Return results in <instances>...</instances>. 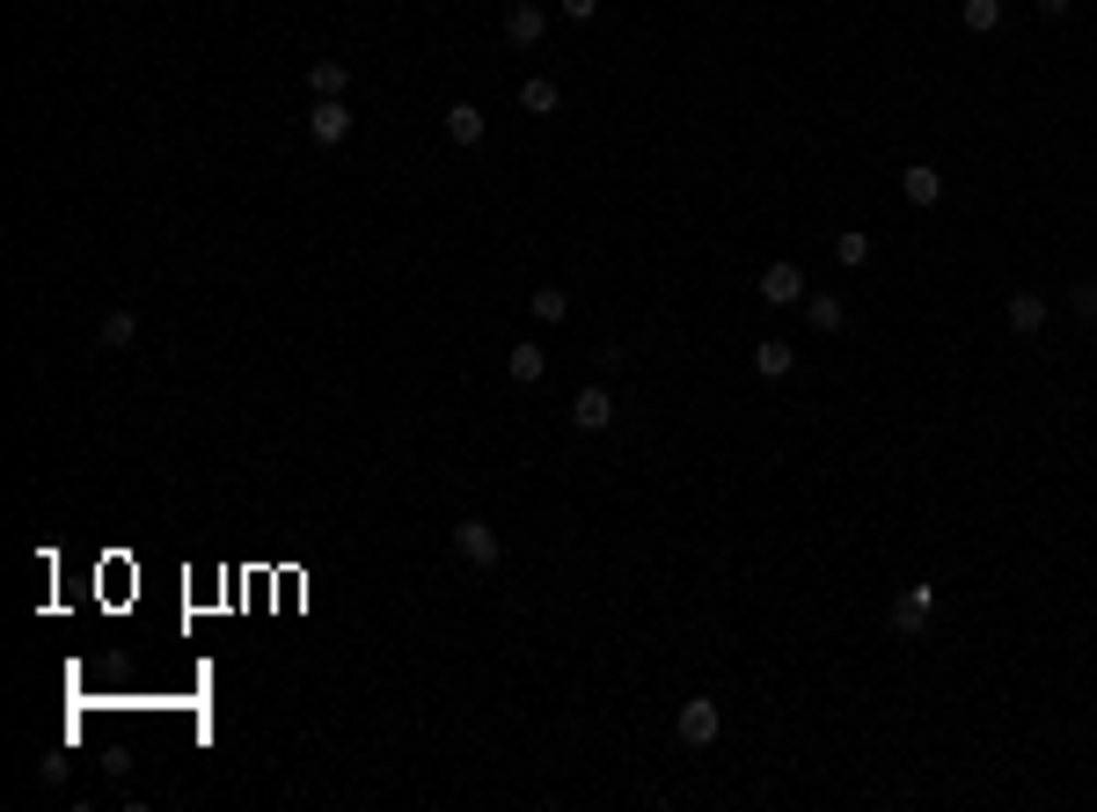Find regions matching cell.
I'll use <instances>...</instances> for the list:
<instances>
[{
  "instance_id": "1",
  "label": "cell",
  "mask_w": 1097,
  "mask_h": 812,
  "mask_svg": "<svg viewBox=\"0 0 1097 812\" xmlns=\"http://www.w3.org/2000/svg\"><path fill=\"white\" fill-rule=\"evenodd\" d=\"M454 549H462L468 571H498V557H505V541H498L490 520H454Z\"/></svg>"
},
{
  "instance_id": "2",
  "label": "cell",
  "mask_w": 1097,
  "mask_h": 812,
  "mask_svg": "<svg viewBox=\"0 0 1097 812\" xmlns=\"http://www.w3.org/2000/svg\"><path fill=\"white\" fill-rule=\"evenodd\" d=\"M673 732H681V747H717V732H725V710H717L710 695H688L681 717H673Z\"/></svg>"
},
{
  "instance_id": "3",
  "label": "cell",
  "mask_w": 1097,
  "mask_h": 812,
  "mask_svg": "<svg viewBox=\"0 0 1097 812\" xmlns=\"http://www.w3.org/2000/svg\"><path fill=\"white\" fill-rule=\"evenodd\" d=\"M804 294H812V286H804V271L790 264V256H776V264L761 271V300H768V308H804Z\"/></svg>"
},
{
  "instance_id": "4",
  "label": "cell",
  "mask_w": 1097,
  "mask_h": 812,
  "mask_svg": "<svg viewBox=\"0 0 1097 812\" xmlns=\"http://www.w3.org/2000/svg\"><path fill=\"white\" fill-rule=\"evenodd\" d=\"M308 140H315V147H344V140H351V110H344V96H315V110H308Z\"/></svg>"
},
{
  "instance_id": "5",
  "label": "cell",
  "mask_w": 1097,
  "mask_h": 812,
  "mask_svg": "<svg viewBox=\"0 0 1097 812\" xmlns=\"http://www.w3.org/2000/svg\"><path fill=\"white\" fill-rule=\"evenodd\" d=\"M929 616H937V586H901V600H893V630H901V637H922Z\"/></svg>"
},
{
  "instance_id": "6",
  "label": "cell",
  "mask_w": 1097,
  "mask_h": 812,
  "mask_svg": "<svg viewBox=\"0 0 1097 812\" xmlns=\"http://www.w3.org/2000/svg\"><path fill=\"white\" fill-rule=\"evenodd\" d=\"M541 29H549V15H541L535 0H512V8H505V45L512 51H535Z\"/></svg>"
},
{
  "instance_id": "7",
  "label": "cell",
  "mask_w": 1097,
  "mask_h": 812,
  "mask_svg": "<svg viewBox=\"0 0 1097 812\" xmlns=\"http://www.w3.org/2000/svg\"><path fill=\"white\" fill-rule=\"evenodd\" d=\"M571 425H579V432H608V425H615V395L600 389V381L579 389V395H571Z\"/></svg>"
},
{
  "instance_id": "8",
  "label": "cell",
  "mask_w": 1097,
  "mask_h": 812,
  "mask_svg": "<svg viewBox=\"0 0 1097 812\" xmlns=\"http://www.w3.org/2000/svg\"><path fill=\"white\" fill-rule=\"evenodd\" d=\"M901 198L915 205V213H929L937 198H944V169H929V162H915V169H901Z\"/></svg>"
},
{
  "instance_id": "9",
  "label": "cell",
  "mask_w": 1097,
  "mask_h": 812,
  "mask_svg": "<svg viewBox=\"0 0 1097 812\" xmlns=\"http://www.w3.org/2000/svg\"><path fill=\"white\" fill-rule=\"evenodd\" d=\"M804 322H812L820 337H842V330H849V308H842V294H804Z\"/></svg>"
},
{
  "instance_id": "10",
  "label": "cell",
  "mask_w": 1097,
  "mask_h": 812,
  "mask_svg": "<svg viewBox=\"0 0 1097 812\" xmlns=\"http://www.w3.org/2000/svg\"><path fill=\"white\" fill-rule=\"evenodd\" d=\"M1002 322H1010L1017 337H1039V330H1047V294H1010Z\"/></svg>"
},
{
  "instance_id": "11",
  "label": "cell",
  "mask_w": 1097,
  "mask_h": 812,
  "mask_svg": "<svg viewBox=\"0 0 1097 812\" xmlns=\"http://www.w3.org/2000/svg\"><path fill=\"white\" fill-rule=\"evenodd\" d=\"M790 367H798V345H790V337H761V345H754V373H761V381H783Z\"/></svg>"
},
{
  "instance_id": "12",
  "label": "cell",
  "mask_w": 1097,
  "mask_h": 812,
  "mask_svg": "<svg viewBox=\"0 0 1097 812\" xmlns=\"http://www.w3.org/2000/svg\"><path fill=\"white\" fill-rule=\"evenodd\" d=\"M132 337H140V322H132V308H103V315H96V345H103V351H124Z\"/></svg>"
},
{
  "instance_id": "13",
  "label": "cell",
  "mask_w": 1097,
  "mask_h": 812,
  "mask_svg": "<svg viewBox=\"0 0 1097 812\" xmlns=\"http://www.w3.org/2000/svg\"><path fill=\"white\" fill-rule=\"evenodd\" d=\"M446 140H454V147H476V140H484V110H476V103H446Z\"/></svg>"
},
{
  "instance_id": "14",
  "label": "cell",
  "mask_w": 1097,
  "mask_h": 812,
  "mask_svg": "<svg viewBox=\"0 0 1097 812\" xmlns=\"http://www.w3.org/2000/svg\"><path fill=\"white\" fill-rule=\"evenodd\" d=\"M557 103H563V88L549 74H535L527 88H520V110H527V118H557Z\"/></svg>"
},
{
  "instance_id": "15",
  "label": "cell",
  "mask_w": 1097,
  "mask_h": 812,
  "mask_svg": "<svg viewBox=\"0 0 1097 812\" xmlns=\"http://www.w3.org/2000/svg\"><path fill=\"white\" fill-rule=\"evenodd\" d=\"M541 373H549V351L541 345H512V389H535Z\"/></svg>"
},
{
  "instance_id": "16",
  "label": "cell",
  "mask_w": 1097,
  "mask_h": 812,
  "mask_svg": "<svg viewBox=\"0 0 1097 812\" xmlns=\"http://www.w3.org/2000/svg\"><path fill=\"white\" fill-rule=\"evenodd\" d=\"M308 88H315V96H344V88H351V67H344V59H315V67H308Z\"/></svg>"
},
{
  "instance_id": "17",
  "label": "cell",
  "mask_w": 1097,
  "mask_h": 812,
  "mask_svg": "<svg viewBox=\"0 0 1097 812\" xmlns=\"http://www.w3.org/2000/svg\"><path fill=\"white\" fill-rule=\"evenodd\" d=\"M834 264L863 271V264H871V235H856V227H849V235H834Z\"/></svg>"
},
{
  "instance_id": "18",
  "label": "cell",
  "mask_w": 1097,
  "mask_h": 812,
  "mask_svg": "<svg viewBox=\"0 0 1097 812\" xmlns=\"http://www.w3.org/2000/svg\"><path fill=\"white\" fill-rule=\"evenodd\" d=\"M958 23L974 29V37H988V29H1002V0H966V8H958Z\"/></svg>"
},
{
  "instance_id": "19",
  "label": "cell",
  "mask_w": 1097,
  "mask_h": 812,
  "mask_svg": "<svg viewBox=\"0 0 1097 812\" xmlns=\"http://www.w3.org/2000/svg\"><path fill=\"white\" fill-rule=\"evenodd\" d=\"M571 315V294L563 286H535V322H563Z\"/></svg>"
},
{
  "instance_id": "20",
  "label": "cell",
  "mask_w": 1097,
  "mask_h": 812,
  "mask_svg": "<svg viewBox=\"0 0 1097 812\" xmlns=\"http://www.w3.org/2000/svg\"><path fill=\"white\" fill-rule=\"evenodd\" d=\"M1069 308H1075V322H1097V278L1069 286Z\"/></svg>"
},
{
  "instance_id": "21",
  "label": "cell",
  "mask_w": 1097,
  "mask_h": 812,
  "mask_svg": "<svg viewBox=\"0 0 1097 812\" xmlns=\"http://www.w3.org/2000/svg\"><path fill=\"white\" fill-rule=\"evenodd\" d=\"M563 15H571V23H593V15H600V0H563Z\"/></svg>"
},
{
  "instance_id": "22",
  "label": "cell",
  "mask_w": 1097,
  "mask_h": 812,
  "mask_svg": "<svg viewBox=\"0 0 1097 812\" xmlns=\"http://www.w3.org/2000/svg\"><path fill=\"white\" fill-rule=\"evenodd\" d=\"M1075 0H1039V15H1069Z\"/></svg>"
}]
</instances>
